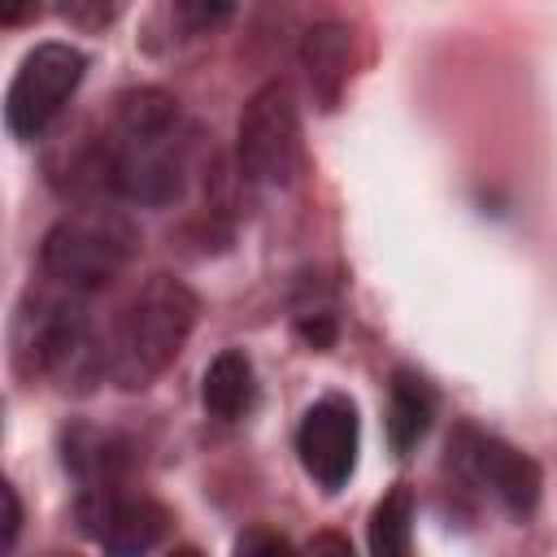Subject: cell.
<instances>
[{
  "instance_id": "6da1fadb",
  "label": "cell",
  "mask_w": 557,
  "mask_h": 557,
  "mask_svg": "<svg viewBox=\"0 0 557 557\" xmlns=\"http://www.w3.org/2000/svg\"><path fill=\"white\" fill-rule=\"evenodd\" d=\"M191 131L178 100L161 87H131L113 104L109 131L87 148L74 170V187L113 191L135 205H170L187 187Z\"/></svg>"
},
{
  "instance_id": "7a4b0ae2",
  "label": "cell",
  "mask_w": 557,
  "mask_h": 557,
  "mask_svg": "<svg viewBox=\"0 0 557 557\" xmlns=\"http://www.w3.org/2000/svg\"><path fill=\"white\" fill-rule=\"evenodd\" d=\"M196 313H200V300L183 278L152 274L135 292V300L122 309V318L104 344V374L126 392L148 387L183 352V344L196 326Z\"/></svg>"
},
{
  "instance_id": "3957f363",
  "label": "cell",
  "mask_w": 557,
  "mask_h": 557,
  "mask_svg": "<svg viewBox=\"0 0 557 557\" xmlns=\"http://www.w3.org/2000/svg\"><path fill=\"white\" fill-rule=\"evenodd\" d=\"M135 244H139V235H135V226L122 213H113V209H83V213L61 218L44 235L39 265H44L52 287L87 296V292L113 283L126 270Z\"/></svg>"
},
{
  "instance_id": "277c9868",
  "label": "cell",
  "mask_w": 557,
  "mask_h": 557,
  "mask_svg": "<svg viewBox=\"0 0 557 557\" xmlns=\"http://www.w3.org/2000/svg\"><path fill=\"white\" fill-rule=\"evenodd\" d=\"M235 161L248 183L265 187H283L300 170V109L287 78H270L248 96L235 135Z\"/></svg>"
},
{
  "instance_id": "5b68a950",
  "label": "cell",
  "mask_w": 557,
  "mask_h": 557,
  "mask_svg": "<svg viewBox=\"0 0 557 557\" xmlns=\"http://www.w3.org/2000/svg\"><path fill=\"white\" fill-rule=\"evenodd\" d=\"M91 357V322L78 292L52 287L39 296H26V305L13 318V366L22 379L35 374H61L74 361Z\"/></svg>"
},
{
  "instance_id": "8992f818",
  "label": "cell",
  "mask_w": 557,
  "mask_h": 557,
  "mask_svg": "<svg viewBox=\"0 0 557 557\" xmlns=\"http://www.w3.org/2000/svg\"><path fill=\"white\" fill-rule=\"evenodd\" d=\"M87 74V57L70 44H35L4 96V126L13 139H35L48 131V122L65 109L74 87Z\"/></svg>"
},
{
  "instance_id": "52a82bcc",
  "label": "cell",
  "mask_w": 557,
  "mask_h": 557,
  "mask_svg": "<svg viewBox=\"0 0 557 557\" xmlns=\"http://www.w3.org/2000/svg\"><path fill=\"white\" fill-rule=\"evenodd\" d=\"M448 461L457 466L461 479L492 492L509 513H531L540 500V466L527 453H518L513 444H505L470 422H461L448 435Z\"/></svg>"
},
{
  "instance_id": "ba28073f",
  "label": "cell",
  "mask_w": 557,
  "mask_h": 557,
  "mask_svg": "<svg viewBox=\"0 0 557 557\" xmlns=\"http://www.w3.org/2000/svg\"><path fill=\"white\" fill-rule=\"evenodd\" d=\"M83 522L100 540L109 557H144L161 544L170 513L144 492H126L122 483H96L83 487Z\"/></svg>"
},
{
  "instance_id": "9c48e42d",
  "label": "cell",
  "mask_w": 557,
  "mask_h": 557,
  "mask_svg": "<svg viewBox=\"0 0 557 557\" xmlns=\"http://www.w3.org/2000/svg\"><path fill=\"white\" fill-rule=\"evenodd\" d=\"M296 453L300 466L326 487H344L352 466H357V409L348 396H322L318 405H309V413L300 418L296 431Z\"/></svg>"
},
{
  "instance_id": "30bf717a",
  "label": "cell",
  "mask_w": 557,
  "mask_h": 557,
  "mask_svg": "<svg viewBox=\"0 0 557 557\" xmlns=\"http://www.w3.org/2000/svg\"><path fill=\"white\" fill-rule=\"evenodd\" d=\"M348 48H352V35L344 22H318L300 39V70L322 109H335L339 100V87L348 78Z\"/></svg>"
},
{
  "instance_id": "8fae6325",
  "label": "cell",
  "mask_w": 557,
  "mask_h": 557,
  "mask_svg": "<svg viewBox=\"0 0 557 557\" xmlns=\"http://www.w3.org/2000/svg\"><path fill=\"white\" fill-rule=\"evenodd\" d=\"M200 400L222 422H235V418H244L252 409V400H257V374H252V361H248L244 348H222L209 361V370L200 379Z\"/></svg>"
},
{
  "instance_id": "7c38bea8",
  "label": "cell",
  "mask_w": 557,
  "mask_h": 557,
  "mask_svg": "<svg viewBox=\"0 0 557 557\" xmlns=\"http://www.w3.org/2000/svg\"><path fill=\"white\" fill-rule=\"evenodd\" d=\"M431 418H435V396H431V387H426L418 374L396 370L392 396H387V440H392V448H396V453H409V448L426 435Z\"/></svg>"
},
{
  "instance_id": "4fadbf2b",
  "label": "cell",
  "mask_w": 557,
  "mask_h": 557,
  "mask_svg": "<svg viewBox=\"0 0 557 557\" xmlns=\"http://www.w3.org/2000/svg\"><path fill=\"white\" fill-rule=\"evenodd\" d=\"M370 557H413V496L396 483L370 513Z\"/></svg>"
},
{
  "instance_id": "5bb4252c",
  "label": "cell",
  "mask_w": 557,
  "mask_h": 557,
  "mask_svg": "<svg viewBox=\"0 0 557 557\" xmlns=\"http://www.w3.org/2000/svg\"><path fill=\"white\" fill-rule=\"evenodd\" d=\"M235 557H296V548L278 535V531H265V527H252L239 535L235 544Z\"/></svg>"
},
{
  "instance_id": "9a60e30c",
  "label": "cell",
  "mask_w": 557,
  "mask_h": 557,
  "mask_svg": "<svg viewBox=\"0 0 557 557\" xmlns=\"http://www.w3.org/2000/svg\"><path fill=\"white\" fill-rule=\"evenodd\" d=\"M300 557H352V544L339 531H318Z\"/></svg>"
},
{
  "instance_id": "2e32d148",
  "label": "cell",
  "mask_w": 557,
  "mask_h": 557,
  "mask_svg": "<svg viewBox=\"0 0 557 557\" xmlns=\"http://www.w3.org/2000/svg\"><path fill=\"white\" fill-rule=\"evenodd\" d=\"M300 335L313 344V348H331V339H335V318L331 313H305L300 318Z\"/></svg>"
},
{
  "instance_id": "e0dca14e",
  "label": "cell",
  "mask_w": 557,
  "mask_h": 557,
  "mask_svg": "<svg viewBox=\"0 0 557 557\" xmlns=\"http://www.w3.org/2000/svg\"><path fill=\"white\" fill-rule=\"evenodd\" d=\"M0 496H4V553H9L13 540H17V527H22V505H17V492L13 487H4Z\"/></svg>"
},
{
  "instance_id": "ac0fdd59",
  "label": "cell",
  "mask_w": 557,
  "mask_h": 557,
  "mask_svg": "<svg viewBox=\"0 0 557 557\" xmlns=\"http://www.w3.org/2000/svg\"><path fill=\"white\" fill-rule=\"evenodd\" d=\"M170 557H205V553H200V548H191V544H187V548H174V553H170Z\"/></svg>"
}]
</instances>
